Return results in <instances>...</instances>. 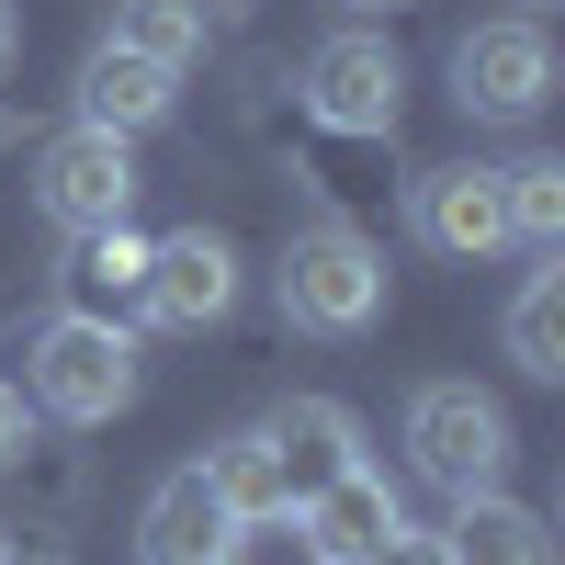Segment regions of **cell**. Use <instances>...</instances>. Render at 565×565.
<instances>
[{"mask_svg":"<svg viewBox=\"0 0 565 565\" xmlns=\"http://www.w3.org/2000/svg\"><path fill=\"white\" fill-rule=\"evenodd\" d=\"M148 385V351H136V328L103 317V306H45L34 340H23V407L34 418H68V430H103V418L136 407Z\"/></svg>","mask_w":565,"mask_h":565,"instance_id":"cell-1","label":"cell"},{"mask_svg":"<svg viewBox=\"0 0 565 565\" xmlns=\"http://www.w3.org/2000/svg\"><path fill=\"white\" fill-rule=\"evenodd\" d=\"M271 306H282V328H295V340H373V328H385V249H373L351 215L317 204L295 238H282Z\"/></svg>","mask_w":565,"mask_h":565,"instance_id":"cell-2","label":"cell"},{"mask_svg":"<svg viewBox=\"0 0 565 565\" xmlns=\"http://www.w3.org/2000/svg\"><path fill=\"white\" fill-rule=\"evenodd\" d=\"M407 463H418V487H441V498H487L509 476V452H521V430H509V407L487 385H463V373H430V385H407Z\"/></svg>","mask_w":565,"mask_h":565,"instance_id":"cell-3","label":"cell"},{"mask_svg":"<svg viewBox=\"0 0 565 565\" xmlns=\"http://www.w3.org/2000/svg\"><path fill=\"white\" fill-rule=\"evenodd\" d=\"M295 103H306L328 136H373V148H385V136L407 125V57H396L373 23H340V34H317V45H306Z\"/></svg>","mask_w":565,"mask_h":565,"instance_id":"cell-4","label":"cell"},{"mask_svg":"<svg viewBox=\"0 0 565 565\" xmlns=\"http://www.w3.org/2000/svg\"><path fill=\"white\" fill-rule=\"evenodd\" d=\"M34 215L57 238H90V226H125L136 215V136H103V125H57L34 148Z\"/></svg>","mask_w":565,"mask_h":565,"instance_id":"cell-5","label":"cell"},{"mask_svg":"<svg viewBox=\"0 0 565 565\" xmlns=\"http://www.w3.org/2000/svg\"><path fill=\"white\" fill-rule=\"evenodd\" d=\"M452 103H463V125H532L543 103H554V34L543 23H521V12H498V23H476V34H452Z\"/></svg>","mask_w":565,"mask_h":565,"instance_id":"cell-6","label":"cell"},{"mask_svg":"<svg viewBox=\"0 0 565 565\" xmlns=\"http://www.w3.org/2000/svg\"><path fill=\"white\" fill-rule=\"evenodd\" d=\"M238 238L226 226H170V238H148V282H136V306H148V328H170V340H204V328L238 317Z\"/></svg>","mask_w":565,"mask_h":565,"instance_id":"cell-7","label":"cell"},{"mask_svg":"<svg viewBox=\"0 0 565 565\" xmlns=\"http://www.w3.org/2000/svg\"><path fill=\"white\" fill-rule=\"evenodd\" d=\"M396 521H407V498H396V476H385L373 452L295 498V543H306V565H373V554L396 543Z\"/></svg>","mask_w":565,"mask_h":565,"instance_id":"cell-8","label":"cell"},{"mask_svg":"<svg viewBox=\"0 0 565 565\" xmlns=\"http://www.w3.org/2000/svg\"><path fill=\"white\" fill-rule=\"evenodd\" d=\"M407 238L430 260H498L509 249V215H498V170L487 159H441L407 181Z\"/></svg>","mask_w":565,"mask_h":565,"instance_id":"cell-9","label":"cell"},{"mask_svg":"<svg viewBox=\"0 0 565 565\" xmlns=\"http://www.w3.org/2000/svg\"><path fill=\"white\" fill-rule=\"evenodd\" d=\"M238 509L215 498L204 463H170V476L148 487V509H136V565H238Z\"/></svg>","mask_w":565,"mask_h":565,"instance_id":"cell-10","label":"cell"},{"mask_svg":"<svg viewBox=\"0 0 565 565\" xmlns=\"http://www.w3.org/2000/svg\"><path fill=\"white\" fill-rule=\"evenodd\" d=\"M181 114V68H159V57H136V45H90L79 57V79H68V125H103V136H148V125H170Z\"/></svg>","mask_w":565,"mask_h":565,"instance_id":"cell-11","label":"cell"},{"mask_svg":"<svg viewBox=\"0 0 565 565\" xmlns=\"http://www.w3.org/2000/svg\"><path fill=\"white\" fill-rule=\"evenodd\" d=\"M260 441L282 452V476H295V498H306V487L340 476V463H362V418L340 396H282V407H260Z\"/></svg>","mask_w":565,"mask_h":565,"instance_id":"cell-12","label":"cell"},{"mask_svg":"<svg viewBox=\"0 0 565 565\" xmlns=\"http://www.w3.org/2000/svg\"><path fill=\"white\" fill-rule=\"evenodd\" d=\"M204 476H215L226 509H238V532H282V521H295V476H282V452L260 441V418H249V430H226V441L204 452Z\"/></svg>","mask_w":565,"mask_h":565,"instance_id":"cell-13","label":"cell"},{"mask_svg":"<svg viewBox=\"0 0 565 565\" xmlns=\"http://www.w3.org/2000/svg\"><path fill=\"white\" fill-rule=\"evenodd\" d=\"M441 543H452V565H554V532H543V509H521V498H452V521H441Z\"/></svg>","mask_w":565,"mask_h":565,"instance_id":"cell-14","label":"cell"},{"mask_svg":"<svg viewBox=\"0 0 565 565\" xmlns=\"http://www.w3.org/2000/svg\"><path fill=\"white\" fill-rule=\"evenodd\" d=\"M498 340H509V362H521L532 385H565V260H532V271H521Z\"/></svg>","mask_w":565,"mask_h":565,"instance_id":"cell-15","label":"cell"},{"mask_svg":"<svg viewBox=\"0 0 565 565\" xmlns=\"http://www.w3.org/2000/svg\"><path fill=\"white\" fill-rule=\"evenodd\" d=\"M498 215H509V249L565 260V159H521V170H498Z\"/></svg>","mask_w":565,"mask_h":565,"instance_id":"cell-16","label":"cell"},{"mask_svg":"<svg viewBox=\"0 0 565 565\" xmlns=\"http://www.w3.org/2000/svg\"><path fill=\"white\" fill-rule=\"evenodd\" d=\"M114 45H136L159 68H193L215 45V23H204V0H114Z\"/></svg>","mask_w":565,"mask_h":565,"instance_id":"cell-17","label":"cell"},{"mask_svg":"<svg viewBox=\"0 0 565 565\" xmlns=\"http://www.w3.org/2000/svg\"><path fill=\"white\" fill-rule=\"evenodd\" d=\"M68 282H90V295H136V282H148V238H136V226H90V238H68Z\"/></svg>","mask_w":565,"mask_h":565,"instance_id":"cell-18","label":"cell"},{"mask_svg":"<svg viewBox=\"0 0 565 565\" xmlns=\"http://www.w3.org/2000/svg\"><path fill=\"white\" fill-rule=\"evenodd\" d=\"M23 452H34V407H23V385H12V373H0V476H12Z\"/></svg>","mask_w":565,"mask_h":565,"instance_id":"cell-19","label":"cell"},{"mask_svg":"<svg viewBox=\"0 0 565 565\" xmlns=\"http://www.w3.org/2000/svg\"><path fill=\"white\" fill-rule=\"evenodd\" d=\"M373 565H452V543H441V532H407V521H396V543L373 554Z\"/></svg>","mask_w":565,"mask_h":565,"instance_id":"cell-20","label":"cell"},{"mask_svg":"<svg viewBox=\"0 0 565 565\" xmlns=\"http://www.w3.org/2000/svg\"><path fill=\"white\" fill-rule=\"evenodd\" d=\"M0 565H68L57 543H34V532H0Z\"/></svg>","mask_w":565,"mask_h":565,"instance_id":"cell-21","label":"cell"},{"mask_svg":"<svg viewBox=\"0 0 565 565\" xmlns=\"http://www.w3.org/2000/svg\"><path fill=\"white\" fill-rule=\"evenodd\" d=\"M12 57H23V23H12V0H0V79H12Z\"/></svg>","mask_w":565,"mask_h":565,"instance_id":"cell-22","label":"cell"},{"mask_svg":"<svg viewBox=\"0 0 565 565\" xmlns=\"http://www.w3.org/2000/svg\"><path fill=\"white\" fill-rule=\"evenodd\" d=\"M340 12H351V23H396L407 0H340Z\"/></svg>","mask_w":565,"mask_h":565,"instance_id":"cell-23","label":"cell"},{"mask_svg":"<svg viewBox=\"0 0 565 565\" xmlns=\"http://www.w3.org/2000/svg\"><path fill=\"white\" fill-rule=\"evenodd\" d=\"M509 12H521V23H543V12H554V0H509Z\"/></svg>","mask_w":565,"mask_h":565,"instance_id":"cell-24","label":"cell"}]
</instances>
